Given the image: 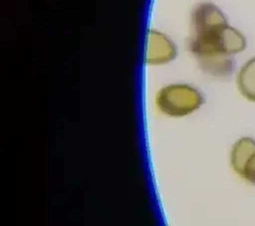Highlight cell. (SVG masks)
<instances>
[{"label": "cell", "mask_w": 255, "mask_h": 226, "mask_svg": "<svg viewBox=\"0 0 255 226\" xmlns=\"http://www.w3.org/2000/svg\"><path fill=\"white\" fill-rule=\"evenodd\" d=\"M192 23L194 35L189 41V50L205 72L228 76L233 66L231 55L246 47L244 35L229 26L222 11L212 3L199 4L192 13Z\"/></svg>", "instance_id": "6da1fadb"}, {"label": "cell", "mask_w": 255, "mask_h": 226, "mask_svg": "<svg viewBox=\"0 0 255 226\" xmlns=\"http://www.w3.org/2000/svg\"><path fill=\"white\" fill-rule=\"evenodd\" d=\"M203 103L200 93L186 85H171L161 89L156 97L158 108L170 115L192 113Z\"/></svg>", "instance_id": "7a4b0ae2"}, {"label": "cell", "mask_w": 255, "mask_h": 226, "mask_svg": "<svg viewBox=\"0 0 255 226\" xmlns=\"http://www.w3.org/2000/svg\"><path fill=\"white\" fill-rule=\"evenodd\" d=\"M231 165L235 172L255 185V140L251 137L240 138L232 147Z\"/></svg>", "instance_id": "3957f363"}, {"label": "cell", "mask_w": 255, "mask_h": 226, "mask_svg": "<svg viewBox=\"0 0 255 226\" xmlns=\"http://www.w3.org/2000/svg\"><path fill=\"white\" fill-rule=\"evenodd\" d=\"M174 55V45L165 35L153 30L148 32L146 62L149 64H162L171 60Z\"/></svg>", "instance_id": "277c9868"}, {"label": "cell", "mask_w": 255, "mask_h": 226, "mask_svg": "<svg viewBox=\"0 0 255 226\" xmlns=\"http://www.w3.org/2000/svg\"><path fill=\"white\" fill-rule=\"evenodd\" d=\"M237 84L241 94L249 101H255V57L248 60L240 69Z\"/></svg>", "instance_id": "5b68a950"}]
</instances>
